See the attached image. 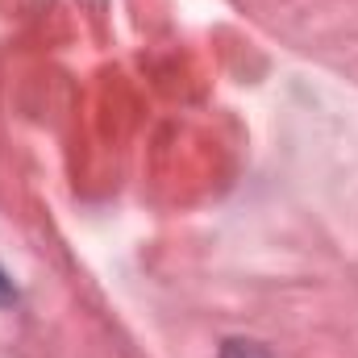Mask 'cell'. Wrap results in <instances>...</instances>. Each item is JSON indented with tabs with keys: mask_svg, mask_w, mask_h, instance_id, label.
Returning <instances> with one entry per match:
<instances>
[{
	"mask_svg": "<svg viewBox=\"0 0 358 358\" xmlns=\"http://www.w3.org/2000/svg\"><path fill=\"white\" fill-rule=\"evenodd\" d=\"M13 300V283H8V275L0 271V304H8Z\"/></svg>",
	"mask_w": 358,
	"mask_h": 358,
	"instance_id": "2",
	"label": "cell"
},
{
	"mask_svg": "<svg viewBox=\"0 0 358 358\" xmlns=\"http://www.w3.org/2000/svg\"><path fill=\"white\" fill-rule=\"evenodd\" d=\"M221 358H271V355L263 350V346H255V342H229Z\"/></svg>",
	"mask_w": 358,
	"mask_h": 358,
	"instance_id": "1",
	"label": "cell"
}]
</instances>
